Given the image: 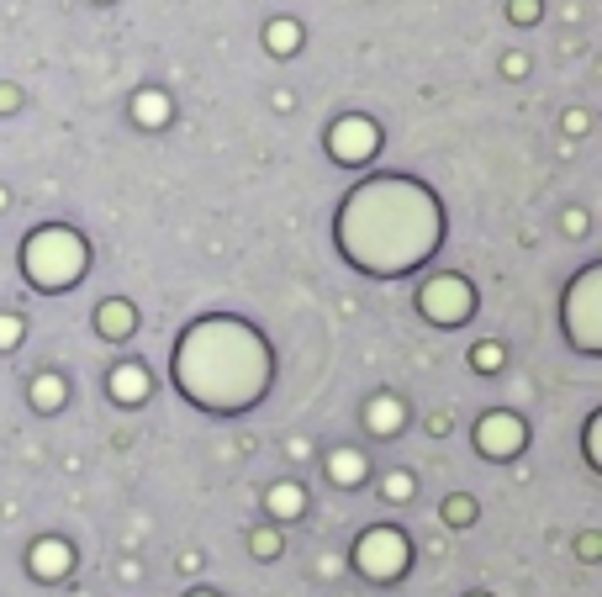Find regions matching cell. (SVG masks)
Wrapping results in <instances>:
<instances>
[{
    "label": "cell",
    "mask_w": 602,
    "mask_h": 597,
    "mask_svg": "<svg viewBox=\"0 0 602 597\" xmlns=\"http://www.w3.org/2000/svg\"><path fill=\"white\" fill-rule=\"evenodd\" d=\"M175 381L201 407H249L270 381V354L243 323H201L175 349Z\"/></svg>",
    "instance_id": "1"
},
{
    "label": "cell",
    "mask_w": 602,
    "mask_h": 597,
    "mask_svg": "<svg viewBox=\"0 0 602 597\" xmlns=\"http://www.w3.org/2000/svg\"><path fill=\"white\" fill-rule=\"evenodd\" d=\"M449 518H455V524H465V518H470V502L455 497V502H449Z\"/></svg>",
    "instance_id": "20"
},
{
    "label": "cell",
    "mask_w": 602,
    "mask_h": 597,
    "mask_svg": "<svg viewBox=\"0 0 602 597\" xmlns=\"http://www.w3.org/2000/svg\"><path fill=\"white\" fill-rule=\"evenodd\" d=\"M291 37H296V27H275L270 43H275V48H291Z\"/></svg>",
    "instance_id": "21"
},
{
    "label": "cell",
    "mask_w": 602,
    "mask_h": 597,
    "mask_svg": "<svg viewBox=\"0 0 602 597\" xmlns=\"http://www.w3.org/2000/svg\"><path fill=\"white\" fill-rule=\"evenodd\" d=\"M407 492H412L407 476H391V481H386V497H407Z\"/></svg>",
    "instance_id": "18"
},
{
    "label": "cell",
    "mask_w": 602,
    "mask_h": 597,
    "mask_svg": "<svg viewBox=\"0 0 602 597\" xmlns=\"http://www.w3.org/2000/svg\"><path fill=\"white\" fill-rule=\"evenodd\" d=\"M32 397H37V407H59V402H64V381H59V376H37Z\"/></svg>",
    "instance_id": "14"
},
{
    "label": "cell",
    "mask_w": 602,
    "mask_h": 597,
    "mask_svg": "<svg viewBox=\"0 0 602 597\" xmlns=\"http://www.w3.org/2000/svg\"><path fill=\"white\" fill-rule=\"evenodd\" d=\"M133 111H138L143 122H164V96H154V90H148V96H138Z\"/></svg>",
    "instance_id": "15"
},
{
    "label": "cell",
    "mask_w": 602,
    "mask_h": 597,
    "mask_svg": "<svg viewBox=\"0 0 602 597\" xmlns=\"http://www.w3.org/2000/svg\"><path fill=\"white\" fill-rule=\"evenodd\" d=\"M196 597H212V592H196Z\"/></svg>",
    "instance_id": "23"
},
{
    "label": "cell",
    "mask_w": 602,
    "mask_h": 597,
    "mask_svg": "<svg viewBox=\"0 0 602 597\" xmlns=\"http://www.w3.org/2000/svg\"><path fill=\"white\" fill-rule=\"evenodd\" d=\"M27 275L37 286H69V281H80V270H85V244L74 238L69 228H43V233H32L27 238Z\"/></svg>",
    "instance_id": "2"
},
{
    "label": "cell",
    "mask_w": 602,
    "mask_h": 597,
    "mask_svg": "<svg viewBox=\"0 0 602 597\" xmlns=\"http://www.w3.org/2000/svg\"><path fill=\"white\" fill-rule=\"evenodd\" d=\"M333 154L338 159H370L375 154V127L370 122H338L333 127Z\"/></svg>",
    "instance_id": "7"
},
{
    "label": "cell",
    "mask_w": 602,
    "mask_h": 597,
    "mask_svg": "<svg viewBox=\"0 0 602 597\" xmlns=\"http://www.w3.org/2000/svg\"><path fill=\"white\" fill-rule=\"evenodd\" d=\"M370 428H375V434H397V428H402V402L375 397L370 402Z\"/></svg>",
    "instance_id": "10"
},
{
    "label": "cell",
    "mask_w": 602,
    "mask_h": 597,
    "mask_svg": "<svg viewBox=\"0 0 602 597\" xmlns=\"http://www.w3.org/2000/svg\"><path fill=\"white\" fill-rule=\"evenodd\" d=\"M513 16L518 22H534V0H513Z\"/></svg>",
    "instance_id": "22"
},
{
    "label": "cell",
    "mask_w": 602,
    "mask_h": 597,
    "mask_svg": "<svg viewBox=\"0 0 602 597\" xmlns=\"http://www.w3.org/2000/svg\"><path fill=\"white\" fill-rule=\"evenodd\" d=\"M111 397H117V402H143L148 397V370L143 365H117V376H111Z\"/></svg>",
    "instance_id": "9"
},
{
    "label": "cell",
    "mask_w": 602,
    "mask_h": 597,
    "mask_svg": "<svg viewBox=\"0 0 602 597\" xmlns=\"http://www.w3.org/2000/svg\"><path fill=\"white\" fill-rule=\"evenodd\" d=\"M592 291H597V270H587L571 291V333L581 349H597V328H592Z\"/></svg>",
    "instance_id": "6"
},
{
    "label": "cell",
    "mask_w": 602,
    "mask_h": 597,
    "mask_svg": "<svg viewBox=\"0 0 602 597\" xmlns=\"http://www.w3.org/2000/svg\"><path fill=\"white\" fill-rule=\"evenodd\" d=\"M476 439L486 455H513V450H523V423L513 413H492V418H481Z\"/></svg>",
    "instance_id": "5"
},
{
    "label": "cell",
    "mask_w": 602,
    "mask_h": 597,
    "mask_svg": "<svg viewBox=\"0 0 602 597\" xmlns=\"http://www.w3.org/2000/svg\"><path fill=\"white\" fill-rule=\"evenodd\" d=\"M275 550H280L275 534H254V555H275Z\"/></svg>",
    "instance_id": "17"
},
{
    "label": "cell",
    "mask_w": 602,
    "mask_h": 597,
    "mask_svg": "<svg viewBox=\"0 0 602 597\" xmlns=\"http://www.w3.org/2000/svg\"><path fill=\"white\" fill-rule=\"evenodd\" d=\"M354 566L375 582H391V576L407 571V539L397 529H370L360 545H354Z\"/></svg>",
    "instance_id": "3"
},
{
    "label": "cell",
    "mask_w": 602,
    "mask_h": 597,
    "mask_svg": "<svg viewBox=\"0 0 602 597\" xmlns=\"http://www.w3.org/2000/svg\"><path fill=\"white\" fill-rule=\"evenodd\" d=\"M360 476H365V460L354 455V450H338L333 455V481H338V487H354Z\"/></svg>",
    "instance_id": "12"
},
{
    "label": "cell",
    "mask_w": 602,
    "mask_h": 597,
    "mask_svg": "<svg viewBox=\"0 0 602 597\" xmlns=\"http://www.w3.org/2000/svg\"><path fill=\"white\" fill-rule=\"evenodd\" d=\"M423 312L439 317V323H460V317L470 312V286L455 281V275H444V281L423 286Z\"/></svg>",
    "instance_id": "4"
},
{
    "label": "cell",
    "mask_w": 602,
    "mask_h": 597,
    "mask_svg": "<svg viewBox=\"0 0 602 597\" xmlns=\"http://www.w3.org/2000/svg\"><path fill=\"white\" fill-rule=\"evenodd\" d=\"M301 502H307V497H301V487H275V492H270V508H275L280 518H296Z\"/></svg>",
    "instance_id": "13"
},
{
    "label": "cell",
    "mask_w": 602,
    "mask_h": 597,
    "mask_svg": "<svg viewBox=\"0 0 602 597\" xmlns=\"http://www.w3.org/2000/svg\"><path fill=\"white\" fill-rule=\"evenodd\" d=\"M16 339H22V323H16V317H0V349H11Z\"/></svg>",
    "instance_id": "16"
},
{
    "label": "cell",
    "mask_w": 602,
    "mask_h": 597,
    "mask_svg": "<svg viewBox=\"0 0 602 597\" xmlns=\"http://www.w3.org/2000/svg\"><path fill=\"white\" fill-rule=\"evenodd\" d=\"M69 561H74V555H69L64 539H37V545H32V571L37 576H64Z\"/></svg>",
    "instance_id": "8"
},
{
    "label": "cell",
    "mask_w": 602,
    "mask_h": 597,
    "mask_svg": "<svg viewBox=\"0 0 602 597\" xmlns=\"http://www.w3.org/2000/svg\"><path fill=\"white\" fill-rule=\"evenodd\" d=\"M96 323H101V333H111V339H122V333L133 328V307H122V302H106Z\"/></svg>",
    "instance_id": "11"
},
{
    "label": "cell",
    "mask_w": 602,
    "mask_h": 597,
    "mask_svg": "<svg viewBox=\"0 0 602 597\" xmlns=\"http://www.w3.org/2000/svg\"><path fill=\"white\" fill-rule=\"evenodd\" d=\"M476 360H481V365H486V370H492V365H497V360H502V349H497V344H486V349H476Z\"/></svg>",
    "instance_id": "19"
}]
</instances>
